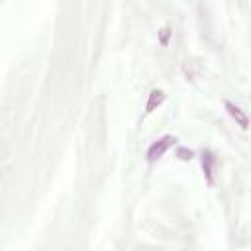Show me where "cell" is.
<instances>
[{"mask_svg": "<svg viewBox=\"0 0 251 251\" xmlns=\"http://www.w3.org/2000/svg\"><path fill=\"white\" fill-rule=\"evenodd\" d=\"M175 137L173 135H163L161 139H157L155 143H151L149 145V149H147V161L149 163H155V161H159L173 145H175Z\"/></svg>", "mask_w": 251, "mask_h": 251, "instance_id": "6da1fadb", "label": "cell"}, {"mask_svg": "<svg viewBox=\"0 0 251 251\" xmlns=\"http://www.w3.org/2000/svg\"><path fill=\"white\" fill-rule=\"evenodd\" d=\"M226 110H227V114L231 116V120H235V124L241 127V129H249V126H251V122H249V116L237 106V104H233V102H229V100H226Z\"/></svg>", "mask_w": 251, "mask_h": 251, "instance_id": "7a4b0ae2", "label": "cell"}, {"mask_svg": "<svg viewBox=\"0 0 251 251\" xmlns=\"http://www.w3.org/2000/svg\"><path fill=\"white\" fill-rule=\"evenodd\" d=\"M200 161H202V171H204V176H206L208 184H214V165H216V157H214V153L208 151V149L202 151Z\"/></svg>", "mask_w": 251, "mask_h": 251, "instance_id": "3957f363", "label": "cell"}, {"mask_svg": "<svg viewBox=\"0 0 251 251\" xmlns=\"http://www.w3.org/2000/svg\"><path fill=\"white\" fill-rule=\"evenodd\" d=\"M163 100H165V92H163L161 88H153V90L149 92V100H147V104H145V114H151L153 110H157V108L163 104Z\"/></svg>", "mask_w": 251, "mask_h": 251, "instance_id": "277c9868", "label": "cell"}, {"mask_svg": "<svg viewBox=\"0 0 251 251\" xmlns=\"http://www.w3.org/2000/svg\"><path fill=\"white\" fill-rule=\"evenodd\" d=\"M192 155H194V153H192L190 149H184V147H178V149H176V157L182 159V161H190Z\"/></svg>", "mask_w": 251, "mask_h": 251, "instance_id": "5b68a950", "label": "cell"}, {"mask_svg": "<svg viewBox=\"0 0 251 251\" xmlns=\"http://www.w3.org/2000/svg\"><path fill=\"white\" fill-rule=\"evenodd\" d=\"M169 35H171V29H169V27H163V29H161V43H163V45L169 43Z\"/></svg>", "mask_w": 251, "mask_h": 251, "instance_id": "8992f818", "label": "cell"}]
</instances>
